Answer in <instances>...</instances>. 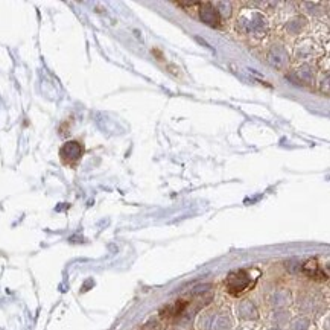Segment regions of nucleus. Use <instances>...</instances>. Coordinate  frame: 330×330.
<instances>
[{
    "mask_svg": "<svg viewBox=\"0 0 330 330\" xmlns=\"http://www.w3.org/2000/svg\"><path fill=\"white\" fill-rule=\"evenodd\" d=\"M225 285H227V291L231 295H240L242 292H245L246 289L251 286L250 272L245 271V269H239V271L230 272Z\"/></svg>",
    "mask_w": 330,
    "mask_h": 330,
    "instance_id": "f257e3e1",
    "label": "nucleus"
},
{
    "mask_svg": "<svg viewBox=\"0 0 330 330\" xmlns=\"http://www.w3.org/2000/svg\"><path fill=\"white\" fill-rule=\"evenodd\" d=\"M201 11H200V17L204 23H207L209 26H219L221 23V17H219L218 11L215 8H212L210 5H201Z\"/></svg>",
    "mask_w": 330,
    "mask_h": 330,
    "instance_id": "7ed1b4c3",
    "label": "nucleus"
},
{
    "mask_svg": "<svg viewBox=\"0 0 330 330\" xmlns=\"http://www.w3.org/2000/svg\"><path fill=\"white\" fill-rule=\"evenodd\" d=\"M82 154H84V146L78 140H69L60 149V158L64 166H69V168L76 166L79 160L82 158Z\"/></svg>",
    "mask_w": 330,
    "mask_h": 330,
    "instance_id": "f03ea898",
    "label": "nucleus"
}]
</instances>
